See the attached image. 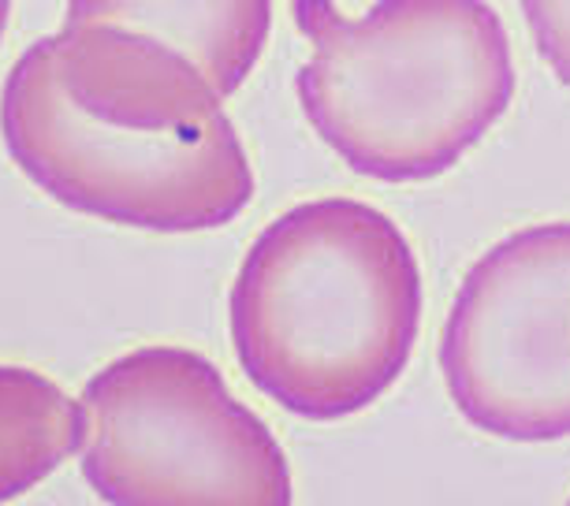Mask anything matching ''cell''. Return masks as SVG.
Segmentation results:
<instances>
[{
	"instance_id": "cell-4",
	"label": "cell",
	"mask_w": 570,
	"mask_h": 506,
	"mask_svg": "<svg viewBox=\"0 0 570 506\" xmlns=\"http://www.w3.org/2000/svg\"><path fill=\"white\" fill-rule=\"evenodd\" d=\"M0 138L12 165L52 201L124 228L213 231L254 201V168L228 116L190 131L98 123L52 79L46 38L8 71Z\"/></svg>"
},
{
	"instance_id": "cell-2",
	"label": "cell",
	"mask_w": 570,
	"mask_h": 506,
	"mask_svg": "<svg viewBox=\"0 0 570 506\" xmlns=\"http://www.w3.org/2000/svg\"><path fill=\"white\" fill-rule=\"evenodd\" d=\"M292 12L309 41L303 116L358 176H444L511 109V41L489 0H376L362 19L292 0Z\"/></svg>"
},
{
	"instance_id": "cell-10",
	"label": "cell",
	"mask_w": 570,
	"mask_h": 506,
	"mask_svg": "<svg viewBox=\"0 0 570 506\" xmlns=\"http://www.w3.org/2000/svg\"><path fill=\"white\" fill-rule=\"evenodd\" d=\"M8 16H12V0H0V41H4V30H8Z\"/></svg>"
},
{
	"instance_id": "cell-8",
	"label": "cell",
	"mask_w": 570,
	"mask_h": 506,
	"mask_svg": "<svg viewBox=\"0 0 570 506\" xmlns=\"http://www.w3.org/2000/svg\"><path fill=\"white\" fill-rule=\"evenodd\" d=\"M82 447V403L27 365H0V503L19 499Z\"/></svg>"
},
{
	"instance_id": "cell-1",
	"label": "cell",
	"mask_w": 570,
	"mask_h": 506,
	"mask_svg": "<svg viewBox=\"0 0 570 506\" xmlns=\"http://www.w3.org/2000/svg\"><path fill=\"white\" fill-rule=\"evenodd\" d=\"M422 268L392 217L354 198L287 209L246 250L232 343L246 380L306 421L373 406L411 361Z\"/></svg>"
},
{
	"instance_id": "cell-7",
	"label": "cell",
	"mask_w": 570,
	"mask_h": 506,
	"mask_svg": "<svg viewBox=\"0 0 570 506\" xmlns=\"http://www.w3.org/2000/svg\"><path fill=\"white\" fill-rule=\"evenodd\" d=\"M63 23H116L154 34L195 60L228 101L262 57L273 0H68Z\"/></svg>"
},
{
	"instance_id": "cell-3",
	"label": "cell",
	"mask_w": 570,
	"mask_h": 506,
	"mask_svg": "<svg viewBox=\"0 0 570 506\" xmlns=\"http://www.w3.org/2000/svg\"><path fill=\"white\" fill-rule=\"evenodd\" d=\"M82 477L112 506H287L268 425L209 358L138 347L82 387Z\"/></svg>"
},
{
	"instance_id": "cell-5",
	"label": "cell",
	"mask_w": 570,
	"mask_h": 506,
	"mask_svg": "<svg viewBox=\"0 0 570 506\" xmlns=\"http://www.w3.org/2000/svg\"><path fill=\"white\" fill-rule=\"evenodd\" d=\"M440 369L481 433L570 436V224H537L481 254L451 306Z\"/></svg>"
},
{
	"instance_id": "cell-9",
	"label": "cell",
	"mask_w": 570,
	"mask_h": 506,
	"mask_svg": "<svg viewBox=\"0 0 570 506\" xmlns=\"http://www.w3.org/2000/svg\"><path fill=\"white\" fill-rule=\"evenodd\" d=\"M522 16L541 60L570 86V0H522Z\"/></svg>"
},
{
	"instance_id": "cell-6",
	"label": "cell",
	"mask_w": 570,
	"mask_h": 506,
	"mask_svg": "<svg viewBox=\"0 0 570 506\" xmlns=\"http://www.w3.org/2000/svg\"><path fill=\"white\" fill-rule=\"evenodd\" d=\"M52 79L90 120L131 131H190L224 120L202 68L154 34L116 23H63L46 38Z\"/></svg>"
}]
</instances>
